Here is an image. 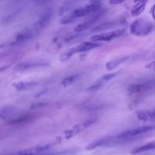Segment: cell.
<instances>
[{"instance_id": "cell-1", "label": "cell", "mask_w": 155, "mask_h": 155, "mask_svg": "<svg viewBox=\"0 0 155 155\" xmlns=\"http://www.w3.org/2000/svg\"><path fill=\"white\" fill-rule=\"evenodd\" d=\"M152 22L143 19H137L133 21L130 25V33L138 36L148 35L153 29Z\"/></svg>"}, {"instance_id": "cell-2", "label": "cell", "mask_w": 155, "mask_h": 155, "mask_svg": "<svg viewBox=\"0 0 155 155\" xmlns=\"http://www.w3.org/2000/svg\"><path fill=\"white\" fill-rule=\"evenodd\" d=\"M155 88V79H152L143 82L132 84L127 89L128 93L131 94L142 93L151 90Z\"/></svg>"}, {"instance_id": "cell-3", "label": "cell", "mask_w": 155, "mask_h": 155, "mask_svg": "<svg viewBox=\"0 0 155 155\" xmlns=\"http://www.w3.org/2000/svg\"><path fill=\"white\" fill-rule=\"evenodd\" d=\"M125 28L118 29L109 31L107 33H101L99 35H95L91 37L90 39L93 42L97 41H110L115 38H117L121 36L125 31Z\"/></svg>"}, {"instance_id": "cell-4", "label": "cell", "mask_w": 155, "mask_h": 155, "mask_svg": "<svg viewBox=\"0 0 155 155\" xmlns=\"http://www.w3.org/2000/svg\"><path fill=\"white\" fill-rule=\"evenodd\" d=\"M155 127L154 126H143L141 127H138L136 128L129 130L127 131H125L117 136V139H128L131 137L148 132L149 131H151L153 129H154Z\"/></svg>"}, {"instance_id": "cell-5", "label": "cell", "mask_w": 155, "mask_h": 155, "mask_svg": "<svg viewBox=\"0 0 155 155\" xmlns=\"http://www.w3.org/2000/svg\"><path fill=\"white\" fill-rule=\"evenodd\" d=\"M103 13H104L103 10H99L92 13L91 16L87 21L78 24L74 28V30L76 32H81V31L86 30L89 27H90L91 25L94 24L100 18V17L103 15Z\"/></svg>"}, {"instance_id": "cell-6", "label": "cell", "mask_w": 155, "mask_h": 155, "mask_svg": "<svg viewBox=\"0 0 155 155\" xmlns=\"http://www.w3.org/2000/svg\"><path fill=\"white\" fill-rule=\"evenodd\" d=\"M53 15V10L51 8L45 10L40 16L39 19L33 24V30H38L43 28L50 22Z\"/></svg>"}, {"instance_id": "cell-7", "label": "cell", "mask_w": 155, "mask_h": 155, "mask_svg": "<svg viewBox=\"0 0 155 155\" xmlns=\"http://www.w3.org/2000/svg\"><path fill=\"white\" fill-rule=\"evenodd\" d=\"M51 147V145L50 144H48L27 150H24L18 151L16 153V155H47L48 153V150Z\"/></svg>"}, {"instance_id": "cell-8", "label": "cell", "mask_w": 155, "mask_h": 155, "mask_svg": "<svg viewBox=\"0 0 155 155\" xmlns=\"http://www.w3.org/2000/svg\"><path fill=\"white\" fill-rule=\"evenodd\" d=\"M17 108L13 105H8L0 110V118L4 120L12 117L16 113Z\"/></svg>"}, {"instance_id": "cell-9", "label": "cell", "mask_w": 155, "mask_h": 155, "mask_svg": "<svg viewBox=\"0 0 155 155\" xmlns=\"http://www.w3.org/2000/svg\"><path fill=\"white\" fill-rule=\"evenodd\" d=\"M113 140H114L113 138H112V137L102 138V139H99L97 140H96V141L91 143L86 147V149L88 150H93L98 147L107 146L108 145L113 143L114 142Z\"/></svg>"}, {"instance_id": "cell-10", "label": "cell", "mask_w": 155, "mask_h": 155, "mask_svg": "<svg viewBox=\"0 0 155 155\" xmlns=\"http://www.w3.org/2000/svg\"><path fill=\"white\" fill-rule=\"evenodd\" d=\"M38 85V82L35 81H21L15 83L13 86L18 91H25L30 90Z\"/></svg>"}, {"instance_id": "cell-11", "label": "cell", "mask_w": 155, "mask_h": 155, "mask_svg": "<svg viewBox=\"0 0 155 155\" xmlns=\"http://www.w3.org/2000/svg\"><path fill=\"white\" fill-rule=\"evenodd\" d=\"M100 45L99 44L96 42H84L79 44V45H77L74 47L76 53H81L88 51L90 50H91L93 48H96Z\"/></svg>"}, {"instance_id": "cell-12", "label": "cell", "mask_w": 155, "mask_h": 155, "mask_svg": "<svg viewBox=\"0 0 155 155\" xmlns=\"http://www.w3.org/2000/svg\"><path fill=\"white\" fill-rule=\"evenodd\" d=\"M42 65H46L44 63H38V62H20L15 65L14 70L17 71H23L27 69H28L31 67H34L36 66H39Z\"/></svg>"}, {"instance_id": "cell-13", "label": "cell", "mask_w": 155, "mask_h": 155, "mask_svg": "<svg viewBox=\"0 0 155 155\" xmlns=\"http://www.w3.org/2000/svg\"><path fill=\"white\" fill-rule=\"evenodd\" d=\"M147 1H137L131 8V13L133 16H139L145 9L146 4Z\"/></svg>"}, {"instance_id": "cell-14", "label": "cell", "mask_w": 155, "mask_h": 155, "mask_svg": "<svg viewBox=\"0 0 155 155\" xmlns=\"http://www.w3.org/2000/svg\"><path fill=\"white\" fill-rule=\"evenodd\" d=\"M137 117L141 120H148L155 118V109L152 111H139L137 113Z\"/></svg>"}, {"instance_id": "cell-15", "label": "cell", "mask_w": 155, "mask_h": 155, "mask_svg": "<svg viewBox=\"0 0 155 155\" xmlns=\"http://www.w3.org/2000/svg\"><path fill=\"white\" fill-rule=\"evenodd\" d=\"M35 35V33L32 31H25L19 33L16 36V40L18 42H22L33 38Z\"/></svg>"}, {"instance_id": "cell-16", "label": "cell", "mask_w": 155, "mask_h": 155, "mask_svg": "<svg viewBox=\"0 0 155 155\" xmlns=\"http://www.w3.org/2000/svg\"><path fill=\"white\" fill-rule=\"evenodd\" d=\"M154 149H155V142H150L133 149L131 151V154H138L140 153H142L144 151H149Z\"/></svg>"}, {"instance_id": "cell-17", "label": "cell", "mask_w": 155, "mask_h": 155, "mask_svg": "<svg viewBox=\"0 0 155 155\" xmlns=\"http://www.w3.org/2000/svg\"><path fill=\"white\" fill-rule=\"evenodd\" d=\"M92 13V12L86 7H81V8H78L75 10H74L71 14L76 19L78 18H81V17H84L86 15H88V14Z\"/></svg>"}, {"instance_id": "cell-18", "label": "cell", "mask_w": 155, "mask_h": 155, "mask_svg": "<svg viewBox=\"0 0 155 155\" xmlns=\"http://www.w3.org/2000/svg\"><path fill=\"white\" fill-rule=\"evenodd\" d=\"M127 59V57H123V58L113 59L106 64L105 67L108 70H111L115 68L116 67H117L119 65L122 64L123 62H124Z\"/></svg>"}, {"instance_id": "cell-19", "label": "cell", "mask_w": 155, "mask_h": 155, "mask_svg": "<svg viewBox=\"0 0 155 155\" xmlns=\"http://www.w3.org/2000/svg\"><path fill=\"white\" fill-rule=\"evenodd\" d=\"M79 77H80V74L78 73L69 75L64 78V79L61 82V84L64 87H66L71 85L73 82H76L79 78Z\"/></svg>"}, {"instance_id": "cell-20", "label": "cell", "mask_w": 155, "mask_h": 155, "mask_svg": "<svg viewBox=\"0 0 155 155\" xmlns=\"http://www.w3.org/2000/svg\"><path fill=\"white\" fill-rule=\"evenodd\" d=\"M117 24L116 22H106L102 24H101L99 25H97L94 28H93L91 29V31L93 32H99V31H101L105 30H107L113 27H114V25H116Z\"/></svg>"}, {"instance_id": "cell-21", "label": "cell", "mask_w": 155, "mask_h": 155, "mask_svg": "<svg viewBox=\"0 0 155 155\" xmlns=\"http://www.w3.org/2000/svg\"><path fill=\"white\" fill-rule=\"evenodd\" d=\"M75 53H76L75 48L73 47L71 49H70L69 50H68V51L63 53L62 54H61L60 55L59 59L61 61H65L68 59L70 57H71Z\"/></svg>"}, {"instance_id": "cell-22", "label": "cell", "mask_w": 155, "mask_h": 155, "mask_svg": "<svg viewBox=\"0 0 155 155\" xmlns=\"http://www.w3.org/2000/svg\"><path fill=\"white\" fill-rule=\"evenodd\" d=\"M76 20V18L70 13L68 15L65 16V17H64L61 21V23L62 24H68L70 23L73 22V21H74Z\"/></svg>"}, {"instance_id": "cell-23", "label": "cell", "mask_w": 155, "mask_h": 155, "mask_svg": "<svg viewBox=\"0 0 155 155\" xmlns=\"http://www.w3.org/2000/svg\"><path fill=\"white\" fill-rule=\"evenodd\" d=\"M118 73H119V72H114V73L105 74L102 76V79L104 81H109L110 80H111V79L114 78Z\"/></svg>"}, {"instance_id": "cell-24", "label": "cell", "mask_w": 155, "mask_h": 155, "mask_svg": "<svg viewBox=\"0 0 155 155\" xmlns=\"http://www.w3.org/2000/svg\"><path fill=\"white\" fill-rule=\"evenodd\" d=\"M102 85V81H98L97 82H95L93 85L90 87L88 88L89 90H94L97 88H99Z\"/></svg>"}, {"instance_id": "cell-25", "label": "cell", "mask_w": 155, "mask_h": 155, "mask_svg": "<svg viewBox=\"0 0 155 155\" xmlns=\"http://www.w3.org/2000/svg\"><path fill=\"white\" fill-rule=\"evenodd\" d=\"M145 68L151 71H155V61H153L150 63H148L145 66Z\"/></svg>"}, {"instance_id": "cell-26", "label": "cell", "mask_w": 155, "mask_h": 155, "mask_svg": "<svg viewBox=\"0 0 155 155\" xmlns=\"http://www.w3.org/2000/svg\"><path fill=\"white\" fill-rule=\"evenodd\" d=\"M47 103H44V102H38V103L33 104H32V105H31V108H36L42 107L47 105Z\"/></svg>"}, {"instance_id": "cell-27", "label": "cell", "mask_w": 155, "mask_h": 155, "mask_svg": "<svg viewBox=\"0 0 155 155\" xmlns=\"http://www.w3.org/2000/svg\"><path fill=\"white\" fill-rule=\"evenodd\" d=\"M150 12H151V14L152 15V17H153V19L154 20V21H155V4H154L153 5V6L151 7Z\"/></svg>"}, {"instance_id": "cell-28", "label": "cell", "mask_w": 155, "mask_h": 155, "mask_svg": "<svg viewBox=\"0 0 155 155\" xmlns=\"http://www.w3.org/2000/svg\"><path fill=\"white\" fill-rule=\"evenodd\" d=\"M122 2H123V1H121V0H111V1H109V3L111 4L115 5V4L122 3Z\"/></svg>"}]
</instances>
